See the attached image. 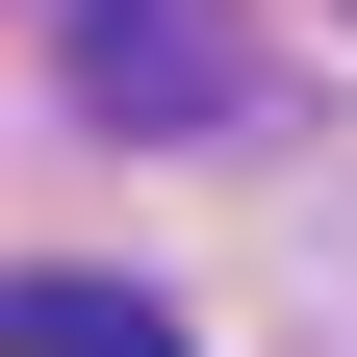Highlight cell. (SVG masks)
<instances>
[{
  "instance_id": "cell-2",
  "label": "cell",
  "mask_w": 357,
  "mask_h": 357,
  "mask_svg": "<svg viewBox=\"0 0 357 357\" xmlns=\"http://www.w3.org/2000/svg\"><path fill=\"white\" fill-rule=\"evenodd\" d=\"M0 357H178L153 281H0Z\"/></svg>"
},
{
  "instance_id": "cell-1",
  "label": "cell",
  "mask_w": 357,
  "mask_h": 357,
  "mask_svg": "<svg viewBox=\"0 0 357 357\" xmlns=\"http://www.w3.org/2000/svg\"><path fill=\"white\" fill-rule=\"evenodd\" d=\"M255 0H77V128H230Z\"/></svg>"
}]
</instances>
